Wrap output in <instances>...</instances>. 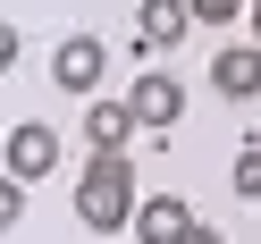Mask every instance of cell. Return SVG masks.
<instances>
[{
  "label": "cell",
  "instance_id": "obj_1",
  "mask_svg": "<svg viewBox=\"0 0 261 244\" xmlns=\"http://www.w3.org/2000/svg\"><path fill=\"white\" fill-rule=\"evenodd\" d=\"M135 210H143L135 160H126V152H93L85 177H76V219H85V236H126Z\"/></svg>",
  "mask_w": 261,
  "mask_h": 244
},
{
  "label": "cell",
  "instance_id": "obj_2",
  "mask_svg": "<svg viewBox=\"0 0 261 244\" xmlns=\"http://www.w3.org/2000/svg\"><path fill=\"white\" fill-rule=\"evenodd\" d=\"M126 101H135L143 135H169V126L186 118V76H169V68H143L135 85H126Z\"/></svg>",
  "mask_w": 261,
  "mask_h": 244
},
{
  "label": "cell",
  "instance_id": "obj_11",
  "mask_svg": "<svg viewBox=\"0 0 261 244\" xmlns=\"http://www.w3.org/2000/svg\"><path fill=\"white\" fill-rule=\"evenodd\" d=\"M177 244H227V236H219V227H211V219H194V227H186V236H177Z\"/></svg>",
  "mask_w": 261,
  "mask_h": 244
},
{
  "label": "cell",
  "instance_id": "obj_5",
  "mask_svg": "<svg viewBox=\"0 0 261 244\" xmlns=\"http://www.w3.org/2000/svg\"><path fill=\"white\" fill-rule=\"evenodd\" d=\"M59 169V135L42 118H25V126H9V177H25V185H34V177H51Z\"/></svg>",
  "mask_w": 261,
  "mask_h": 244
},
{
  "label": "cell",
  "instance_id": "obj_7",
  "mask_svg": "<svg viewBox=\"0 0 261 244\" xmlns=\"http://www.w3.org/2000/svg\"><path fill=\"white\" fill-rule=\"evenodd\" d=\"M135 135H143L135 101H85V143H93V152H126Z\"/></svg>",
  "mask_w": 261,
  "mask_h": 244
},
{
  "label": "cell",
  "instance_id": "obj_9",
  "mask_svg": "<svg viewBox=\"0 0 261 244\" xmlns=\"http://www.w3.org/2000/svg\"><path fill=\"white\" fill-rule=\"evenodd\" d=\"M236 194H244V202H261V143H244V152H236Z\"/></svg>",
  "mask_w": 261,
  "mask_h": 244
},
{
  "label": "cell",
  "instance_id": "obj_6",
  "mask_svg": "<svg viewBox=\"0 0 261 244\" xmlns=\"http://www.w3.org/2000/svg\"><path fill=\"white\" fill-rule=\"evenodd\" d=\"M211 93L219 101H261V42H236V51L211 59Z\"/></svg>",
  "mask_w": 261,
  "mask_h": 244
},
{
  "label": "cell",
  "instance_id": "obj_8",
  "mask_svg": "<svg viewBox=\"0 0 261 244\" xmlns=\"http://www.w3.org/2000/svg\"><path fill=\"white\" fill-rule=\"evenodd\" d=\"M186 227H194L186 194H143V210H135V244H177Z\"/></svg>",
  "mask_w": 261,
  "mask_h": 244
},
{
  "label": "cell",
  "instance_id": "obj_12",
  "mask_svg": "<svg viewBox=\"0 0 261 244\" xmlns=\"http://www.w3.org/2000/svg\"><path fill=\"white\" fill-rule=\"evenodd\" d=\"M244 25H253V42H261V0H253V9H244Z\"/></svg>",
  "mask_w": 261,
  "mask_h": 244
},
{
  "label": "cell",
  "instance_id": "obj_4",
  "mask_svg": "<svg viewBox=\"0 0 261 244\" xmlns=\"http://www.w3.org/2000/svg\"><path fill=\"white\" fill-rule=\"evenodd\" d=\"M194 34V0H143L135 9V42L143 51H177Z\"/></svg>",
  "mask_w": 261,
  "mask_h": 244
},
{
  "label": "cell",
  "instance_id": "obj_3",
  "mask_svg": "<svg viewBox=\"0 0 261 244\" xmlns=\"http://www.w3.org/2000/svg\"><path fill=\"white\" fill-rule=\"evenodd\" d=\"M101 68H110L101 34H68V42L51 51V85H59V93H76V101H93V85H101Z\"/></svg>",
  "mask_w": 261,
  "mask_h": 244
},
{
  "label": "cell",
  "instance_id": "obj_10",
  "mask_svg": "<svg viewBox=\"0 0 261 244\" xmlns=\"http://www.w3.org/2000/svg\"><path fill=\"white\" fill-rule=\"evenodd\" d=\"M244 9H253V0H194V17H202V25H236Z\"/></svg>",
  "mask_w": 261,
  "mask_h": 244
}]
</instances>
